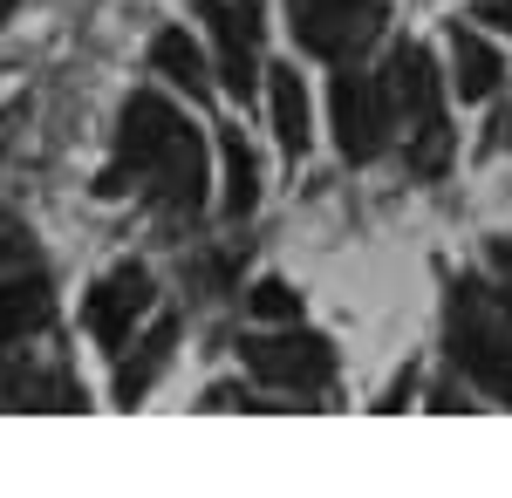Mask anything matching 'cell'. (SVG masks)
I'll return each mask as SVG.
<instances>
[{"label": "cell", "mask_w": 512, "mask_h": 498, "mask_svg": "<svg viewBox=\"0 0 512 498\" xmlns=\"http://www.w3.org/2000/svg\"><path fill=\"white\" fill-rule=\"evenodd\" d=\"M492 267L512 273V239H492Z\"/></svg>", "instance_id": "e0dca14e"}, {"label": "cell", "mask_w": 512, "mask_h": 498, "mask_svg": "<svg viewBox=\"0 0 512 498\" xmlns=\"http://www.w3.org/2000/svg\"><path fill=\"white\" fill-rule=\"evenodd\" d=\"M472 21H485V28H512V0H478Z\"/></svg>", "instance_id": "2e32d148"}, {"label": "cell", "mask_w": 512, "mask_h": 498, "mask_svg": "<svg viewBox=\"0 0 512 498\" xmlns=\"http://www.w3.org/2000/svg\"><path fill=\"white\" fill-rule=\"evenodd\" d=\"M499 76H506L499 48L478 35V28H451V82H458V96L465 103H485L499 89Z\"/></svg>", "instance_id": "9c48e42d"}, {"label": "cell", "mask_w": 512, "mask_h": 498, "mask_svg": "<svg viewBox=\"0 0 512 498\" xmlns=\"http://www.w3.org/2000/svg\"><path fill=\"white\" fill-rule=\"evenodd\" d=\"M205 35H212V55H219V82L233 96H253L260 82V62H253V41H260V21H253V0H192Z\"/></svg>", "instance_id": "52a82bcc"}, {"label": "cell", "mask_w": 512, "mask_h": 498, "mask_svg": "<svg viewBox=\"0 0 512 498\" xmlns=\"http://www.w3.org/2000/svg\"><path fill=\"white\" fill-rule=\"evenodd\" d=\"M171 342H178V328H171V321H158V328L137 342V362H123V369H117V396H123V403H137V396H144V389L164 376V362H171Z\"/></svg>", "instance_id": "5bb4252c"}, {"label": "cell", "mask_w": 512, "mask_h": 498, "mask_svg": "<svg viewBox=\"0 0 512 498\" xmlns=\"http://www.w3.org/2000/svg\"><path fill=\"white\" fill-rule=\"evenodd\" d=\"M267 103H274V137H280V151L287 157H301L308 151V89H301V76L294 69H267Z\"/></svg>", "instance_id": "8fae6325"}, {"label": "cell", "mask_w": 512, "mask_h": 498, "mask_svg": "<svg viewBox=\"0 0 512 498\" xmlns=\"http://www.w3.org/2000/svg\"><path fill=\"white\" fill-rule=\"evenodd\" d=\"M239 355H246V369L260 383L294 389V396H315L335 376V348L321 342V335H308V328H294V335H246Z\"/></svg>", "instance_id": "5b68a950"}, {"label": "cell", "mask_w": 512, "mask_h": 498, "mask_svg": "<svg viewBox=\"0 0 512 498\" xmlns=\"http://www.w3.org/2000/svg\"><path fill=\"white\" fill-rule=\"evenodd\" d=\"M123 178H151V192H158L171 212H198V198H205V144H198V130L164 103L158 89H137V96L123 103L117 164L96 178V192L103 198L130 192Z\"/></svg>", "instance_id": "6da1fadb"}, {"label": "cell", "mask_w": 512, "mask_h": 498, "mask_svg": "<svg viewBox=\"0 0 512 498\" xmlns=\"http://www.w3.org/2000/svg\"><path fill=\"white\" fill-rule=\"evenodd\" d=\"M287 14H294V41L328 62L355 55L383 28V0H287Z\"/></svg>", "instance_id": "8992f818"}, {"label": "cell", "mask_w": 512, "mask_h": 498, "mask_svg": "<svg viewBox=\"0 0 512 498\" xmlns=\"http://www.w3.org/2000/svg\"><path fill=\"white\" fill-rule=\"evenodd\" d=\"M7 14H14V0H0V21H7Z\"/></svg>", "instance_id": "d6986e66"}, {"label": "cell", "mask_w": 512, "mask_h": 498, "mask_svg": "<svg viewBox=\"0 0 512 498\" xmlns=\"http://www.w3.org/2000/svg\"><path fill=\"white\" fill-rule=\"evenodd\" d=\"M253 314H260V321H294V314H301V294H294L287 280H260V287H253Z\"/></svg>", "instance_id": "9a60e30c"}, {"label": "cell", "mask_w": 512, "mask_h": 498, "mask_svg": "<svg viewBox=\"0 0 512 498\" xmlns=\"http://www.w3.org/2000/svg\"><path fill=\"white\" fill-rule=\"evenodd\" d=\"M499 314L512 321V273H506V287H499Z\"/></svg>", "instance_id": "ac0fdd59"}, {"label": "cell", "mask_w": 512, "mask_h": 498, "mask_svg": "<svg viewBox=\"0 0 512 498\" xmlns=\"http://www.w3.org/2000/svg\"><path fill=\"white\" fill-rule=\"evenodd\" d=\"M444 342H451V362H458L485 396H512V321L499 314V294H485L478 280H458V287H451Z\"/></svg>", "instance_id": "3957f363"}, {"label": "cell", "mask_w": 512, "mask_h": 498, "mask_svg": "<svg viewBox=\"0 0 512 498\" xmlns=\"http://www.w3.org/2000/svg\"><path fill=\"white\" fill-rule=\"evenodd\" d=\"M48 314H55V294H48V280H0V348L21 342V335H41L48 328Z\"/></svg>", "instance_id": "30bf717a"}, {"label": "cell", "mask_w": 512, "mask_h": 498, "mask_svg": "<svg viewBox=\"0 0 512 498\" xmlns=\"http://www.w3.org/2000/svg\"><path fill=\"white\" fill-rule=\"evenodd\" d=\"M151 314V273L144 267H117L110 280H96V294L82 301V321L103 348H130V328Z\"/></svg>", "instance_id": "ba28073f"}, {"label": "cell", "mask_w": 512, "mask_h": 498, "mask_svg": "<svg viewBox=\"0 0 512 498\" xmlns=\"http://www.w3.org/2000/svg\"><path fill=\"white\" fill-rule=\"evenodd\" d=\"M219 157H226V192H219V205H226V219H246L253 198H260V164H253V151H246L239 130L219 137Z\"/></svg>", "instance_id": "4fadbf2b"}, {"label": "cell", "mask_w": 512, "mask_h": 498, "mask_svg": "<svg viewBox=\"0 0 512 498\" xmlns=\"http://www.w3.org/2000/svg\"><path fill=\"white\" fill-rule=\"evenodd\" d=\"M383 96H390V123L403 137V157L417 178H437L451 164V123H444V76L417 41H396L390 69H383Z\"/></svg>", "instance_id": "7a4b0ae2"}, {"label": "cell", "mask_w": 512, "mask_h": 498, "mask_svg": "<svg viewBox=\"0 0 512 498\" xmlns=\"http://www.w3.org/2000/svg\"><path fill=\"white\" fill-rule=\"evenodd\" d=\"M151 62H158V76L178 82L185 96H205V89H212V76H205V55H198V41L185 35V28H164V35L151 41Z\"/></svg>", "instance_id": "7c38bea8"}, {"label": "cell", "mask_w": 512, "mask_h": 498, "mask_svg": "<svg viewBox=\"0 0 512 498\" xmlns=\"http://www.w3.org/2000/svg\"><path fill=\"white\" fill-rule=\"evenodd\" d=\"M328 110H335V144L349 164H369L383 157V144L396 137L390 123V96H383V76H362V69H342L328 82Z\"/></svg>", "instance_id": "277c9868"}]
</instances>
